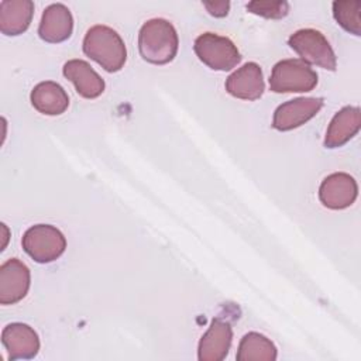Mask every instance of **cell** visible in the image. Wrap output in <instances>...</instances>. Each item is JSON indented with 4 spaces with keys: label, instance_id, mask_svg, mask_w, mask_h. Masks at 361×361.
Returning a JSON list of instances; mask_svg holds the SVG:
<instances>
[{
    "label": "cell",
    "instance_id": "cell-4",
    "mask_svg": "<svg viewBox=\"0 0 361 361\" xmlns=\"http://www.w3.org/2000/svg\"><path fill=\"white\" fill-rule=\"evenodd\" d=\"M288 44L307 65L312 63L327 71H336V54L320 31L313 28L298 30L289 37Z\"/></svg>",
    "mask_w": 361,
    "mask_h": 361
},
{
    "label": "cell",
    "instance_id": "cell-14",
    "mask_svg": "<svg viewBox=\"0 0 361 361\" xmlns=\"http://www.w3.org/2000/svg\"><path fill=\"white\" fill-rule=\"evenodd\" d=\"M361 127V113L355 106H345L338 110L326 131L324 147L326 148H338L347 144Z\"/></svg>",
    "mask_w": 361,
    "mask_h": 361
},
{
    "label": "cell",
    "instance_id": "cell-15",
    "mask_svg": "<svg viewBox=\"0 0 361 361\" xmlns=\"http://www.w3.org/2000/svg\"><path fill=\"white\" fill-rule=\"evenodd\" d=\"M63 76L85 99H96L104 92V80L83 59H71L63 65Z\"/></svg>",
    "mask_w": 361,
    "mask_h": 361
},
{
    "label": "cell",
    "instance_id": "cell-13",
    "mask_svg": "<svg viewBox=\"0 0 361 361\" xmlns=\"http://www.w3.org/2000/svg\"><path fill=\"white\" fill-rule=\"evenodd\" d=\"M73 31V17L69 8L62 3L49 4L41 17L38 35L49 44H58L71 37Z\"/></svg>",
    "mask_w": 361,
    "mask_h": 361
},
{
    "label": "cell",
    "instance_id": "cell-5",
    "mask_svg": "<svg viewBox=\"0 0 361 361\" xmlns=\"http://www.w3.org/2000/svg\"><path fill=\"white\" fill-rule=\"evenodd\" d=\"M24 251L39 264H48L58 259L65 248V235L51 224L31 226L21 240Z\"/></svg>",
    "mask_w": 361,
    "mask_h": 361
},
{
    "label": "cell",
    "instance_id": "cell-10",
    "mask_svg": "<svg viewBox=\"0 0 361 361\" xmlns=\"http://www.w3.org/2000/svg\"><path fill=\"white\" fill-rule=\"evenodd\" d=\"M1 343L8 360H31L39 351L37 331L25 323H10L1 331Z\"/></svg>",
    "mask_w": 361,
    "mask_h": 361
},
{
    "label": "cell",
    "instance_id": "cell-2",
    "mask_svg": "<svg viewBox=\"0 0 361 361\" xmlns=\"http://www.w3.org/2000/svg\"><path fill=\"white\" fill-rule=\"evenodd\" d=\"M83 52L107 72L120 71L127 61L126 44L118 32L102 24L93 25L86 31Z\"/></svg>",
    "mask_w": 361,
    "mask_h": 361
},
{
    "label": "cell",
    "instance_id": "cell-16",
    "mask_svg": "<svg viewBox=\"0 0 361 361\" xmlns=\"http://www.w3.org/2000/svg\"><path fill=\"white\" fill-rule=\"evenodd\" d=\"M34 109L47 116H59L69 106V96L65 89L52 80L39 82L30 94Z\"/></svg>",
    "mask_w": 361,
    "mask_h": 361
},
{
    "label": "cell",
    "instance_id": "cell-1",
    "mask_svg": "<svg viewBox=\"0 0 361 361\" xmlns=\"http://www.w3.org/2000/svg\"><path fill=\"white\" fill-rule=\"evenodd\" d=\"M179 38L175 27L165 18H151L138 32V49L144 61L154 65L171 62L178 52Z\"/></svg>",
    "mask_w": 361,
    "mask_h": 361
},
{
    "label": "cell",
    "instance_id": "cell-3",
    "mask_svg": "<svg viewBox=\"0 0 361 361\" xmlns=\"http://www.w3.org/2000/svg\"><path fill=\"white\" fill-rule=\"evenodd\" d=\"M317 85V73L302 59H282L272 68L269 89L275 93L310 92Z\"/></svg>",
    "mask_w": 361,
    "mask_h": 361
},
{
    "label": "cell",
    "instance_id": "cell-7",
    "mask_svg": "<svg viewBox=\"0 0 361 361\" xmlns=\"http://www.w3.org/2000/svg\"><path fill=\"white\" fill-rule=\"evenodd\" d=\"M324 102L322 97H296L279 104L274 113L272 127L278 131L298 128L313 118Z\"/></svg>",
    "mask_w": 361,
    "mask_h": 361
},
{
    "label": "cell",
    "instance_id": "cell-8",
    "mask_svg": "<svg viewBox=\"0 0 361 361\" xmlns=\"http://www.w3.org/2000/svg\"><path fill=\"white\" fill-rule=\"evenodd\" d=\"M358 195L355 179L345 172H334L326 176L319 188V199L327 209L341 210L350 207Z\"/></svg>",
    "mask_w": 361,
    "mask_h": 361
},
{
    "label": "cell",
    "instance_id": "cell-20",
    "mask_svg": "<svg viewBox=\"0 0 361 361\" xmlns=\"http://www.w3.org/2000/svg\"><path fill=\"white\" fill-rule=\"evenodd\" d=\"M247 10L252 14L265 18H283L289 13V4L286 1H271V0H252L247 4Z\"/></svg>",
    "mask_w": 361,
    "mask_h": 361
},
{
    "label": "cell",
    "instance_id": "cell-18",
    "mask_svg": "<svg viewBox=\"0 0 361 361\" xmlns=\"http://www.w3.org/2000/svg\"><path fill=\"white\" fill-rule=\"evenodd\" d=\"M276 355V347L268 337L250 331L241 338L235 357L238 361H275Z\"/></svg>",
    "mask_w": 361,
    "mask_h": 361
},
{
    "label": "cell",
    "instance_id": "cell-17",
    "mask_svg": "<svg viewBox=\"0 0 361 361\" xmlns=\"http://www.w3.org/2000/svg\"><path fill=\"white\" fill-rule=\"evenodd\" d=\"M34 3L31 0L0 1V31L4 35L23 34L32 20Z\"/></svg>",
    "mask_w": 361,
    "mask_h": 361
},
{
    "label": "cell",
    "instance_id": "cell-11",
    "mask_svg": "<svg viewBox=\"0 0 361 361\" xmlns=\"http://www.w3.org/2000/svg\"><path fill=\"white\" fill-rule=\"evenodd\" d=\"M226 90L243 100H257L265 90L262 69L255 62H247L226 79Z\"/></svg>",
    "mask_w": 361,
    "mask_h": 361
},
{
    "label": "cell",
    "instance_id": "cell-6",
    "mask_svg": "<svg viewBox=\"0 0 361 361\" xmlns=\"http://www.w3.org/2000/svg\"><path fill=\"white\" fill-rule=\"evenodd\" d=\"M193 49L197 58L213 71H230L241 61L234 42L214 32L200 34L195 39Z\"/></svg>",
    "mask_w": 361,
    "mask_h": 361
},
{
    "label": "cell",
    "instance_id": "cell-21",
    "mask_svg": "<svg viewBox=\"0 0 361 361\" xmlns=\"http://www.w3.org/2000/svg\"><path fill=\"white\" fill-rule=\"evenodd\" d=\"M203 6L206 7V10L209 11V14L214 16V17H224L228 14L230 10V3L226 0H220V1H204Z\"/></svg>",
    "mask_w": 361,
    "mask_h": 361
},
{
    "label": "cell",
    "instance_id": "cell-12",
    "mask_svg": "<svg viewBox=\"0 0 361 361\" xmlns=\"http://www.w3.org/2000/svg\"><path fill=\"white\" fill-rule=\"evenodd\" d=\"M233 340L231 326L221 320L213 319L206 333L202 336L197 347L200 361H221L227 357Z\"/></svg>",
    "mask_w": 361,
    "mask_h": 361
},
{
    "label": "cell",
    "instance_id": "cell-9",
    "mask_svg": "<svg viewBox=\"0 0 361 361\" xmlns=\"http://www.w3.org/2000/svg\"><path fill=\"white\" fill-rule=\"evenodd\" d=\"M31 283L28 267L18 258H10L0 267V303L14 305L25 298Z\"/></svg>",
    "mask_w": 361,
    "mask_h": 361
},
{
    "label": "cell",
    "instance_id": "cell-19",
    "mask_svg": "<svg viewBox=\"0 0 361 361\" xmlns=\"http://www.w3.org/2000/svg\"><path fill=\"white\" fill-rule=\"evenodd\" d=\"M361 1H334L333 16L338 25L354 35H361Z\"/></svg>",
    "mask_w": 361,
    "mask_h": 361
}]
</instances>
